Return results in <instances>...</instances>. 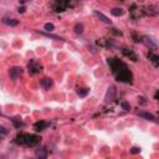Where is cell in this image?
I'll return each mask as SVG.
<instances>
[{
	"instance_id": "7",
	"label": "cell",
	"mask_w": 159,
	"mask_h": 159,
	"mask_svg": "<svg viewBox=\"0 0 159 159\" xmlns=\"http://www.w3.org/2000/svg\"><path fill=\"white\" fill-rule=\"evenodd\" d=\"M143 42H144V44L147 45V46H149L150 49H153V50H155L157 49V44L154 41H153V39H150V38H148V36H144V38H143V40H142Z\"/></svg>"
},
{
	"instance_id": "9",
	"label": "cell",
	"mask_w": 159,
	"mask_h": 159,
	"mask_svg": "<svg viewBox=\"0 0 159 159\" xmlns=\"http://www.w3.org/2000/svg\"><path fill=\"white\" fill-rule=\"evenodd\" d=\"M1 21H3V24L9 25V26H16V25H19V20H15V19H8V18H4Z\"/></svg>"
},
{
	"instance_id": "21",
	"label": "cell",
	"mask_w": 159,
	"mask_h": 159,
	"mask_svg": "<svg viewBox=\"0 0 159 159\" xmlns=\"http://www.w3.org/2000/svg\"><path fill=\"white\" fill-rule=\"evenodd\" d=\"M40 34H42V35H45V36H47V38L55 39V40H61L60 38H57V36H54V35H50V34H46V33H40Z\"/></svg>"
},
{
	"instance_id": "23",
	"label": "cell",
	"mask_w": 159,
	"mask_h": 159,
	"mask_svg": "<svg viewBox=\"0 0 159 159\" xmlns=\"http://www.w3.org/2000/svg\"><path fill=\"white\" fill-rule=\"evenodd\" d=\"M25 11V8H19V13H24Z\"/></svg>"
},
{
	"instance_id": "6",
	"label": "cell",
	"mask_w": 159,
	"mask_h": 159,
	"mask_svg": "<svg viewBox=\"0 0 159 159\" xmlns=\"http://www.w3.org/2000/svg\"><path fill=\"white\" fill-rule=\"evenodd\" d=\"M93 14L94 15H96V16L101 20V21H103V23H106V24H111V23H112V21H111L107 16H106V15L104 14H102V13H99L98 11V10H94V11H93Z\"/></svg>"
},
{
	"instance_id": "13",
	"label": "cell",
	"mask_w": 159,
	"mask_h": 159,
	"mask_svg": "<svg viewBox=\"0 0 159 159\" xmlns=\"http://www.w3.org/2000/svg\"><path fill=\"white\" fill-rule=\"evenodd\" d=\"M46 126H47V123H45V122H38V123H35V129L36 131H42Z\"/></svg>"
},
{
	"instance_id": "20",
	"label": "cell",
	"mask_w": 159,
	"mask_h": 159,
	"mask_svg": "<svg viewBox=\"0 0 159 159\" xmlns=\"http://www.w3.org/2000/svg\"><path fill=\"white\" fill-rule=\"evenodd\" d=\"M139 152H141V149H139L138 147H133V148L131 149V153H132V154H138Z\"/></svg>"
},
{
	"instance_id": "24",
	"label": "cell",
	"mask_w": 159,
	"mask_h": 159,
	"mask_svg": "<svg viewBox=\"0 0 159 159\" xmlns=\"http://www.w3.org/2000/svg\"><path fill=\"white\" fill-rule=\"evenodd\" d=\"M20 1H21V3H25V1H26V0H20Z\"/></svg>"
},
{
	"instance_id": "4",
	"label": "cell",
	"mask_w": 159,
	"mask_h": 159,
	"mask_svg": "<svg viewBox=\"0 0 159 159\" xmlns=\"http://www.w3.org/2000/svg\"><path fill=\"white\" fill-rule=\"evenodd\" d=\"M116 97V87L114 86H109L107 92H106V96H104V101L106 102H111L113 101Z\"/></svg>"
},
{
	"instance_id": "10",
	"label": "cell",
	"mask_w": 159,
	"mask_h": 159,
	"mask_svg": "<svg viewBox=\"0 0 159 159\" xmlns=\"http://www.w3.org/2000/svg\"><path fill=\"white\" fill-rule=\"evenodd\" d=\"M148 57H149L150 61L154 63V66H155V67L159 66V61H158V60H159V57H158L155 54H153V52H149V54H148Z\"/></svg>"
},
{
	"instance_id": "8",
	"label": "cell",
	"mask_w": 159,
	"mask_h": 159,
	"mask_svg": "<svg viewBox=\"0 0 159 159\" xmlns=\"http://www.w3.org/2000/svg\"><path fill=\"white\" fill-rule=\"evenodd\" d=\"M123 54H124L127 57H131V60H132V61H138V57H137V55H136L132 50L123 49Z\"/></svg>"
},
{
	"instance_id": "12",
	"label": "cell",
	"mask_w": 159,
	"mask_h": 159,
	"mask_svg": "<svg viewBox=\"0 0 159 159\" xmlns=\"http://www.w3.org/2000/svg\"><path fill=\"white\" fill-rule=\"evenodd\" d=\"M111 14L113 15V16H122V15L124 14V10L121 9V8H114L111 10Z\"/></svg>"
},
{
	"instance_id": "5",
	"label": "cell",
	"mask_w": 159,
	"mask_h": 159,
	"mask_svg": "<svg viewBox=\"0 0 159 159\" xmlns=\"http://www.w3.org/2000/svg\"><path fill=\"white\" fill-rule=\"evenodd\" d=\"M29 71H30L31 73H38V72L41 71V66L38 65V63H36L35 61H31V62L29 63Z\"/></svg>"
},
{
	"instance_id": "3",
	"label": "cell",
	"mask_w": 159,
	"mask_h": 159,
	"mask_svg": "<svg viewBox=\"0 0 159 159\" xmlns=\"http://www.w3.org/2000/svg\"><path fill=\"white\" fill-rule=\"evenodd\" d=\"M21 72H23V70H21V67L19 66H14L9 70V75H10V78L11 80H18L20 76H21Z\"/></svg>"
},
{
	"instance_id": "22",
	"label": "cell",
	"mask_w": 159,
	"mask_h": 159,
	"mask_svg": "<svg viewBox=\"0 0 159 159\" xmlns=\"http://www.w3.org/2000/svg\"><path fill=\"white\" fill-rule=\"evenodd\" d=\"M0 132H1L3 134H8V131L4 128V127H0Z\"/></svg>"
},
{
	"instance_id": "16",
	"label": "cell",
	"mask_w": 159,
	"mask_h": 159,
	"mask_svg": "<svg viewBox=\"0 0 159 159\" xmlns=\"http://www.w3.org/2000/svg\"><path fill=\"white\" fill-rule=\"evenodd\" d=\"M75 33L76 34H82L83 33V25L82 24H76L75 25Z\"/></svg>"
},
{
	"instance_id": "19",
	"label": "cell",
	"mask_w": 159,
	"mask_h": 159,
	"mask_svg": "<svg viewBox=\"0 0 159 159\" xmlns=\"http://www.w3.org/2000/svg\"><path fill=\"white\" fill-rule=\"evenodd\" d=\"M55 29V26L52 25V24H45V30H47V31H52Z\"/></svg>"
},
{
	"instance_id": "14",
	"label": "cell",
	"mask_w": 159,
	"mask_h": 159,
	"mask_svg": "<svg viewBox=\"0 0 159 159\" xmlns=\"http://www.w3.org/2000/svg\"><path fill=\"white\" fill-rule=\"evenodd\" d=\"M87 93H88V88H78V91H77V94L80 97L87 96Z\"/></svg>"
},
{
	"instance_id": "11",
	"label": "cell",
	"mask_w": 159,
	"mask_h": 159,
	"mask_svg": "<svg viewBox=\"0 0 159 159\" xmlns=\"http://www.w3.org/2000/svg\"><path fill=\"white\" fill-rule=\"evenodd\" d=\"M41 86L44 88H50L52 86V80L51 78H42L41 80Z\"/></svg>"
},
{
	"instance_id": "17",
	"label": "cell",
	"mask_w": 159,
	"mask_h": 159,
	"mask_svg": "<svg viewBox=\"0 0 159 159\" xmlns=\"http://www.w3.org/2000/svg\"><path fill=\"white\" fill-rule=\"evenodd\" d=\"M36 155L40 157V158H46V157H47V153H46L44 149H40V150L36 152Z\"/></svg>"
},
{
	"instance_id": "15",
	"label": "cell",
	"mask_w": 159,
	"mask_h": 159,
	"mask_svg": "<svg viewBox=\"0 0 159 159\" xmlns=\"http://www.w3.org/2000/svg\"><path fill=\"white\" fill-rule=\"evenodd\" d=\"M139 116H142V117H144V118H146V119H148V121H154V116L150 114V113L143 112V113H139Z\"/></svg>"
},
{
	"instance_id": "1",
	"label": "cell",
	"mask_w": 159,
	"mask_h": 159,
	"mask_svg": "<svg viewBox=\"0 0 159 159\" xmlns=\"http://www.w3.org/2000/svg\"><path fill=\"white\" fill-rule=\"evenodd\" d=\"M15 142L21 146L35 147L40 142V138L38 136H34V134H19L16 137V139H15Z\"/></svg>"
},
{
	"instance_id": "18",
	"label": "cell",
	"mask_w": 159,
	"mask_h": 159,
	"mask_svg": "<svg viewBox=\"0 0 159 159\" xmlns=\"http://www.w3.org/2000/svg\"><path fill=\"white\" fill-rule=\"evenodd\" d=\"M121 106H122V108H123L124 111H129L131 109V104L128 102H126V101H124V102H122Z\"/></svg>"
},
{
	"instance_id": "2",
	"label": "cell",
	"mask_w": 159,
	"mask_h": 159,
	"mask_svg": "<svg viewBox=\"0 0 159 159\" xmlns=\"http://www.w3.org/2000/svg\"><path fill=\"white\" fill-rule=\"evenodd\" d=\"M116 77H117L118 81H122V82H129L131 78H132V75L131 72L128 71L127 67H123L122 70H119L117 73H116Z\"/></svg>"
}]
</instances>
